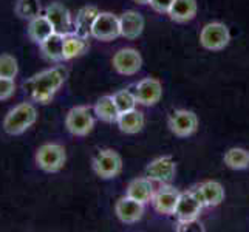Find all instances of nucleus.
Masks as SVG:
<instances>
[{
    "instance_id": "14",
    "label": "nucleus",
    "mask_w": 249,
    "mask_h": 232,
    "mask_svg": "<svg viewBox=\"0 0 249 232\" xmlns=\"http://www.w3.org/2000/svg\"><path fill=\"white\" fill-rule=\"evenodd\" d=\"M179 195H181V192H178L175 187L164 186L158 192L153 194L152 204L157 212L164 214V215H172V214H175Z\"/></svg>"
},
{
    "instance_id": "10",
    "label": "nucleus",
    "mask_w": 249,
    "mask_h": 232,
    "mask_svg": "<svg viewBox=\"0 0 249 232\" xmlns=\"http://www.w3.org/2000/svg\"><path fill=\"white\" fill-rule=\"evenodd\" d=\"M113 68L124 76H132L136 74L142 67V57L138 53V50L135 48H123L115 53L113 56Z\"/></svg>"
},
{
    "instance_id": "7",
    "label": "nucleus",
    "mask_w": 249,
    "mask_h": 232,
    "mask_svg": "<svg viewBox=\"0 0 249 232\" xmlns=\"http://www.w3.org/2000/svg\"><path fill=\"white\" fill-rule=\"evenodd\" d=\"M203 208H204V203L201 198V192H200V187L196 186L192 189V191L183 192L179 195V200H178L177 209H175V215L179 221L198 218Z\"/></svg>"
},
{
    "instance_id": "23",
    "label": "nucleus",
    "mask_w": 249,
    "mask_h": 232,
    "mask_svg": "<svg viewBox=\"0 0 249 232\" xmlns=\"http://www.w3.org/2000/svg\"><path fill=\"white\" fill-rule=\"evenodd\" d=\"M89 50V40L85 37L78 36L76 33H70L65 36L64 40V61H70Z\"/></svg>"
},
{
    "instance_id": "13",
    "label": "nucleus",
    "mask_w": 249,
    "mask_h": 232,
    "mask_svg": "<svg viewBox=\"0 0 249 232\" xmlns=\"http://www.w3.org/2000/svg\"><path fill=\"white\" fill-rule=\"evenodd\" d=\"M135 96L138 104L141 106H155L160 102L162 96V85L155 77H147V79H142L135 89Z\"/></svg>"
},
{
    "instance_id": "16",
    "label": "nucleus",
    "mask_w": 249,
    "mask_h": 232,
    "mask_svg": "<svg viewBox=\"0 0 249 232\" xmlns=\"http://www.w3.org/2000/svg\"><path fill=\"white\" fill-rule=\"evenodd\" d=\"M121 36L125 39H138L144 31V17L138 11H125L119 17Z\"/></svg>"
},
{
    "instance_id": "11",
    "label": "nucleus",
    "mask_w": 249,
    "mask_h": 232,
    "mask_svg": "<svg viewBox=\"0 0 249 232\" xmlns=\"http://www.w3.org/2000/svg\"><path fill=\"white\" fill-rule=\"evenodd\" d=\"M177 174V164L172 157L166 155V157H160L153 160L150 164L145 167V177L150 181H158V183H170L175 178Z\"/></svg>"
},
{
    "instance_id": "1",
    "label": "nucleus",
    "mask_w": 249,
    "mask_h": 232,
    "mask_svg": "<svg viewBox=\"0 0 249 232\" xmlns=\"http://www.w3.org/2000/svg\"><path fill=\"white\" fill-rule=\"evenodd\" d=\"M67 79V70L64 67H53L44 70L23 84L25 90L28 91L30 98L39 104H47L54 98L57 90L62 87Z\"/></svg>"
},
{
    "instance_id": "2",
    "label": "nucleus",
    "mask_w": 249,
    "mask_h": 232,
    "mask_svg": "<svg viewBox=\"0 0 249 232\" xmlns=\"http://www.w3.org/2000/svg\"><path fill=\"white\" fill-rule=\"evenodd\" d=\"M36 119H37L36 107L31 102H22V104L16 106L6 113L3 119V130L11 136L22 135L36 123Z\"/></svg>"
},
{
    "instance_id": "28",
    "label": "nucleus",
    "mask_w": 249,
    "mask_h": 232,
    "mask_svg": "<svg viewBox=\"0 0 249 232\" xmlns=\"http://www.w3.org/2000/svg\"><path fill=\"white\" fill-rule=\"evenodd\" d=\"M113 101L118 107L119 115L121 113H127V111L135 110L138 101H136L135 93H132L130 90H121V91H116L113 94Z\"/></svg>"
},
{
    "instance_id": "25",
    "label": "nucleus",
    "mask_w": 249,
    "mask_h": 232,
    "mask_svg": "<svg viewBox=\"0 0 249 232\" xmlns=\"http://www.w3.org/2000/svg\"><path fill=\"white\" fill-rule=\"evenodd\" d=\"M198 187L204 206H218L225 200V189L218 181H204Z\"/></svg>"
},
{
    "instance_id": "29",
    "label": "nucleus",
    "mask_w": 249,
    "mask_h": 232,
    "mask_svg": "<svg viewBox=\"0 0 249 232\" xmlns=\"http://www.w3.org/2000/svg\"><path fill=\"white\" fill-rule=\"evenodd\" d=\"M17 73H19V65L16 57L11 54H0V77L16 79Z\"/></svg>"
},
{
    "instance_id": "3",
    "label": "nucleus",
    "mask_w": 249,
    "mask_h": 232,
    "mask_svg": "<svg viewBox=\"0 0 249 232\" xmlns=\"http://www.w3.org/2000/svg\"><path fill=\"white\" fill-rule=\"evenodd\" d=\"M34 160H36V164L40 170L47 172V174H54L64 167L67 161V152L61 144L47 143L37 149Z\"/></svg>"
},
{
    "instance_id": "19",
    "label": "nucleus",
    "mask_w": 249,
    "mask_h": 232,
    "mask_svg": "<svg viewBox=\"0 0 249 232\" xmlns=\"http://www.w3.org/2000/svg\"><path fill=\"white\" fill-rule=\"evenodd\" d=\"M64 40H65L64 34L53 33L47 40L42 42L39 47L47 59L54 62H61L64 61Z\"/></svg>"
},
{
    "instance_id": "6",
    "label": "nucleus",
    "mask_w": 249,
    "mask_h": 232,
    "mask_svg": "<svg viewBox=\"0 0 249 232\" xmlns=\"http://www.w3.org/2000/svg\"><path fill=\"white\" fill-rule=\"evenodd\" d=\"M231 40V33L228 27L221 22H212L204 25L200 34V44L209 51H220L228 47Z\"/></svg>"
},
{
    "instance_id": "27",
    "label": "nucleus",
    "mask_w": 249,
    "mask_h": 232,
    "mask_svg": "<svg viewBox=\"0 0 249 232\" xmlns=\"http://www.w3.org/2000/svg\"><path fill=\"white\" fill-rule=\"evenodd\" d=\"M14 11H16L17 16L20 17V19L31 20L33 17L39 16L40 11H42L40 0H17Z\"/></svg>"
},
{
    "instance_id": "33",
    "label": "nucleus",
    "mask_w": 249,
    "mask_h": 232,
    "mask_svg": "<svg viewBox=\"0 0 249 232\" xmlns=\"http://www.w3.org/2000/svg\"><path fill=\"white\" fill-rule=\"evenodd\" d=\"M135 3H140V5H147L150 3V0H133Z\"/></svg>"
},
{
    "instance_id": "12",
    "label": "nucleus",
    "mask_w": 249,
    "mask_h": 232,
    "mask_svg": "<svg viewBox=\"0 0 249 232\" xmlns=\"http://www.w3.org/2000/svg\"><path fill=\"white\" fill-rule=\"evenodd\" d=\"M45 16L48 17L51 25L54 27L56 33L64 34V36L74 33V22L71 19V14L62 3H59V2L50 3L45 8Z\"/></svg>"
},
{
    "instance_id": "22",
    "label": "nucleus",
    "mask_w": 249,
    "mask_h": 232,
    "mask_svg": "<svg viewBox=\"0 0 249 232\" xmlns=\"http://www.w3.org/2000/svg\"><path fill=\"white\" fill-rule=\"evenodd\" d=\"M116 123H118L119 128H121V132H124L127 135H135V133L142 130L145 119H144V115L141 113V111H138L135 108V110L127 111V113L119 115Z\"/></svg>"
},
{
    "instance_id": "24",
    "label": "nucleus",
    "mask_w": 249,
    "mask_h": 232,
    "mask_svg": "<svg viewBox=\"0 0 249 232\" xmlns=\"http://www.w3.org/2000/svg\"><path fill=\"white\" fill-rule=\"evenodd\" d=\"M94 115L104 123H116L119 118L118 107L113 101V96H102L94 104Z\"/></svg>"
},
{
    "instance_id": "26",
    "label": "nucleus",
    "mask_w": 249,
    "mask_h": 232,
    "mask_svg": "<svg viewBox=\"0 0 249 232\" xmlns=\"http://www.w3.org/2000/svg\"><path fill=\"white\" fill-rule=\"evenodd\" d=\"M225 164L229 169L242 170L249 166V150L242 147H232L225 153Z\"/></svg>"
},
{
    "instance_id": "32",
    "label": "nucleus",
    "mask_w": 249,
    "mask_h": 232,
    "mask_svg": "<svg viewBox=\"0 0 249 232\" xmlns=\"http://www.w3.org/2000/svg\"><path fill=\"white\" fill-rule=\"evenodd\" d=\"M172 3H174V0H150V3H149V5H150L157 13L169 14L170 8H172Z\"/></svg>"
},
{
    "instance_id": "4",
    "label": "nucleus",
    "mask_w": 249,
    "mask_h": 232,
    "mask_svg": "<svg viewBox=\"0 0 249 232\" xmlns=\"http://www.w3.org/2000/svg\"><path fill=\"white\" fill-rule=\"evenodd\" d=\"M65 127L74 136H87L94 127V116L91 108L87 106L73 107L67 113Z\"/></svg>"
},
{
    "instance_id": "21",
    "label": "nucleus",
    "mask_w": 249,
    "mask_h": 232,
    "mask_svg": "<svg viewBox=\"0 0 249 232\" xmlns=\"http://www.w3.org/2000/svg\"><path fill=\"white\" fill-rule=\"evenodd\" d=\"M169 16L175 22H189L196 16V0H174Z\"/></svg>"
},
{
    "instance_id": "30",
    "label": "nucleus",
    "mask_w": 249,
    "mask_h": 232,
    "mask_svg": "<svg viewBox=\"0 0 249 232\" xmlns=\"http://www.w3.org/2000/svg\"><path fill=\"white\" fill-rule=\"evenodd\" d=\"M16 91V82L14 79H6V77H0V101H5L11 98Z\"/></svg>"
},
{
    "instance_id": "9",
    "label": "nucleus",
    "mask_w": 249,
    "mask_h": 232,
    "mask_svg": "<svg viewBox=\"0 0 249 232\" xmlns=\"http://www.w3.org/2000/svg\"><path fill=\"white\" fill-rule=\"evenodd\" d=\"M169 127L174 135L187 138L198 128V118L191 110H175L169 118Z\"/></svg>"
},
{
    "instance_id": "8",
    "label": "nucleus",
    "mask_w": 249,
    "mask_h": 232,
    "mask_svg": "<svg viewBox=\"0 0 249 232\" xmlns=\"http://www.w3.org/2000/svg\"><path fill=\"white\" fill-rule=\"evenodd\" d=\"M119 36H121L119 17L115 16L113 13H99L93 23L91 37L102 42H110Z\"/></svg>"
},
{
    "instance_id": "31",
    "label": "nucleus",
    "mask_w": 249,
    "mask_h": 232,
    "mask_svg": "<svg viewBox=\"0 0 249 232\" xmlns=\"http://www.w3.org/2000/svg\"><path fill=\"white\" fill-rule=\"evenodd\" d=\"M177 231L178 232H187V231L204 232V226L196 218H192V220H183V221H179L178 225H177Z\"/></svg>"
},
{
    "instance_id": "5",
    "label": "nucleus",
    "mask_w": 249,
    "mask_h": 232,
    "mask_svg": "<svg viewBox=\"0 0 249 232\" xmlns=\"http://www.w3.org/2000/svg\"><path fill=\"white\" fill-rule=\"evenodd\" d=\"M93 170L96 172V175L99 178L111 179L121 174L123 160L118 152L111 149L99 150L93 158Z\"/></svg>"
},
{
    "instance_id": "18",
    "label": "nucleus",
    "mask_w": 249,
    "mask_h": 232,
    "mask_svg": "<svg viewBox=\"0 0 249 232\" xmlns=\"http://www.w3.org/2000/svg\"><path fill=\"white\" fill-rule=\"evenodd\" d=\"M101 11L96 6H84L82 10L76 16V22H74V33L81 37L89 39L91 37V28L93 23L96 20V17Z\"/></svg>"
},
{
    "instance_id": "17",
    "label": "nucleus",
    "mask_w": 249,
    "mask_h": 232,
    "mask_svg": "<svg viewBox=\"0 0 249 232\" xmlns=\"http://www.w3.org/2000/svg\"><path fill=\"white\" fill-rule=\"evenodd\" d=\"M56 33L54 27L48 20V17L45 14H39L36 17H33L28 23V36L34 42V44L40 45L42 42L47 40L51 34Z\"/></svg>"
},
{
    "instance_id": "15",
    "label": "nucleus",
    "mask_w": 249,
    "mask_h": 232,
    "mask_svg": "<svg viewBox=\"0 0 249 232\" xmlns=\"http://www.w3.org/2000/svg\"><path fill=\"white\" fill-rule=\"evenodd\" d=\"M115 212H116V217L123 223L132 225V223H136L142 218L144 203H141L138 200H133L127 195V196H123V198L118 200V203L115 206Z\"/></svg>"
},
{
    "instance_id": "20",
    "label": "nucleus",
    "mask_w": 249,
    "mask_h": 232,
    "mask_svg": "<svg viewBox=\"0 0 249 232\" xmlns=\"http://www.w3.org/2000/svg\"><path fill=\"white\" fill-rule=\"evenodd\" d=\"M153 184L150 179L145 178H136L128 184L127 187V195L133 200H138L141 203H149L153 198Z\"/></svg>"
}]
</instances>
